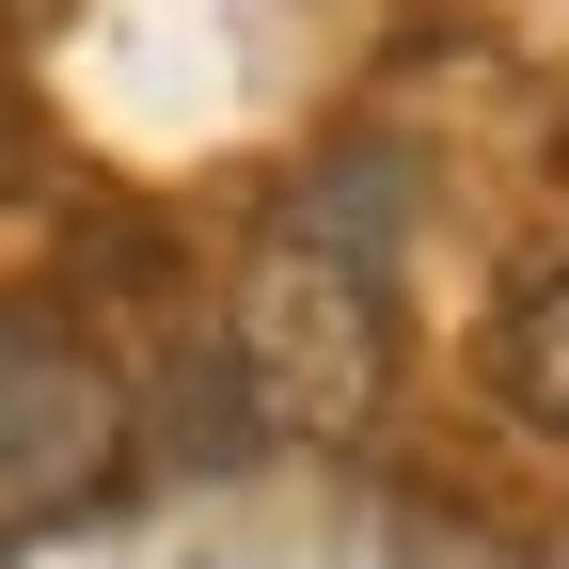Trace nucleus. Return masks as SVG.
Here are the masks:
<instances>
[{"label": "nucleus", "mask_w": 569, "mask_h": 569, "mask_svg": "<svg viewBox=\"0 0 569 569\" xmlns=\"http://www.w3.org/2000/svg\"><path fill=\"white\" fill-rule=\"evenodd\" d=\"M396 380V301H380V238H332L317 206L238 253V396L284 443H365V411Z\"/></svg>", "instance_id": "obj_1"}, {"label": "nucleus", "mask_w": 569, "mask_h": 569, "mask_svg": "<svg viewBox=\"0 0 569 569\" xmlns=\"http://www.w3.org/2000/svg\"><path fill=\"white\" fill-rule=\"evenodd\" d=\"M127 459V396L63 317H0V553L80 522Z\"/></svg>", "instance_id": "obj_2"}, {"label": "nucleus", "mask_w": 569, "mask_h": 569, "mask_svg": "<svg viewBox=\"0 0 569 569\" xmlns=\"http://www.w3.org/2000/svg\"><path fill=\"white\" fill-rule=\"evenodd\" d=\"M490 380H507L522 427H553V443H569V269H538L522 301H507V332H490Z\"/></svg>", "instance_id": "obj_3"}]
</instances>
